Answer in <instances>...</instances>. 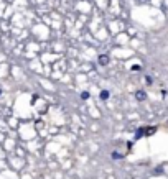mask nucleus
Segmentation results:
<instances>
[{"label": "nucleus", "mask_w": 168, "mask_h": 179, "mask_svg": "<svg viewBox=\"0 0 168 179\" xmlns=\"http://www.w3.org/2000/svg\"><path fill=\"white\" fill-rule=\"evenodd\" d=\"M109 54H99V56H97V64H99V66H107L109 64Z\"/></svg>", "instance_id": "1"}, {"label": "nucleus", "mask_w": 168, "mask_h": 179, "mask_svg": "<svg viewBox=\"0 0 168 179\" xmlns=\"http://www.w3.org/2000/svg\"><path fill=\"white\" fill-rule=\"evenodd\" d=\"M135 99H137L139 102H143V100L147 99V92H143V91H137V92H135Z\"/></svg>", "instance_id": "2"}, {"label": "nucleus", "mask_w": 168, "mask_h": 179, "mask_svg": "<svg viewBox=\"0 0 168 179\" xmlns=\"http://www.w3.org/2000/svg\"><path fill=\"white\" fill-rule=\"evenodd\" d=\"M143 137H145V128L140 126V128H137V132H135V140H140V138H143Z\"/></svg>", "instance_id": "3"}, {"label": "nucleus", "mask_w": 168, "mask_h": 179, "mask_svg": "<svg viewBox=\"0 0 168 179\" xmlns=\"http://www.w3.org/2000/svg\"><path fill=\"white\" fill-rule=\"evenodd\" d=\"M157 132V126H145V137H152Z\"/></svg>", "instance_id": "4"}, {"label": "nucleus", "mask_w": 168, "mask_h": 179, "mask_svg": "<svg viewBox=\"0 0 168 179\" xmlns=\"http://www.w3.org/2000/svg\"><path fill=\"white\" fill-rule=\"evenodd\" d=\"M109 95H111V92H109V91H101L99 99H101V100H107V99H109Z\"/></svg>", "instance_id": "5"}, {"label": "nucleus", "mask_w": 168, "mask_h": 179, "mask_svg": "<svg viewBox=\"0 0 168 179\" xmlns=\"http://www.w3.org/2000/svg\"><path fill=\"white\" fill-rule=\"evenodd\" d=\"M81 99H82V100H87V99H89V92H87V91H84V92L81 94Z\"/></svg>", "instance_id": "6"}, {"label": "nucleus", "mask_w": 168, "mask_h": 179, "mask_svg": "<svg viewBox=\"0 0 168 179\" xmlns=\"http://www.w3.org/2000/svg\"><path fill=\"white\" fill-rule=\"evenodd\" d=\"M112 158H114V159H119V158H124V155H120V153H115V151H114V153H112Z\"/></svg>", "instance_id": "7"}, {"label": "nucleus", "mask_w": 168, "mask_h": 179, "mask_svg": "<svg viewBox=\"0 0 168 179\" xmlns=\"http://www.w3.org/2000/svg\"><path fill=\"white\" fill-rule=\"evenodd\" d=\"M145 81L148 82V84H152V82H153V79H152V76H147V77H145Z\"/></svg>", "instance_id": "8"}, {"label": "nucleus", "mask_w": 168, "mask_h": 179, "mask_svg": "<svg viewBox=\"0 0 168 179\" xmlns=\"http://www.w3.org/2000/svg\"><path fill=\"white\" fill-rule=\"evenodd\" d=\"M132 71H140V66H139V64H134V66H132Z\"/></svg>", "instance_id": "9"}]
</instances>
